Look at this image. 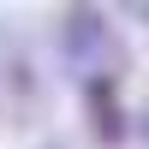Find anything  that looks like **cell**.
Wrapping results in <instances>:
<instances>
[{
	"mask_svg": "<svg viewBox=\"0 0 149 149\" xmlns=\"http://www.w3.org/2000/svg\"><path fill=\"white\" fill-rule=\"evenodd\" d=\"M60 66L78 78V90L84 84H125L131 48L102 6H66L60 12Z\"/></svg>",
	"mask_w": 149,
	"mask_h": 149,
	"instance_id": "6da1fadb",
	"label": "cell"
},
{
	"mask_svg": "<svg viewBox=\"0 0 149 149\" xmlns=\"http://www.w3.org/2000/svg\"><path fill=\"white\" fill-rule=\"evenodd\" d=\"M48 113H54V84L42 72V54L18 24L0 18V125L36 131Z\"/></svg>",
	"mask_w": 149,
	"mask_h": 149,
	"instance_id": "7a4b0ae2",
	"label": "cell"
},
{
	"mask_svg": "<svg viewBox=\"0 0 149 149\" xmlns=\"http://www.w3.org/2000/svg\"><path fill=\"white\" fill-rule=\"evenodd\" d=\"M119 90L125 84H84V113H90V131L102 149H125L131 143V113L119 107Z\"/></svg>",
	"mask_w": 149,
	"mask_h": 149,
	"instance_id": "3957f363",
	"label": "cell"
},
{
	"mask_svg": "<svg viewBox=\"0 0 149 149\" xmlns=\"http://www.w3.org/2000/svg\"><path fill=\"white\" fill-rule=\"evenodd\" d=\"M131 137L149 149V102H137V113H131Z\"/></svg>",
	"mask_w": 149,
	"mask_h": 149,
	"instance_id": "277c9868",
	"label": "cell"
},
{
	"mask_svg": "<svg viewBox=\"0 0 149 149\" xmlns=\"http://www.w3.org/2000/svg\"><path fill=\"white\" fill-rule=\"evenodd\" d=\"M36 149H84V143H78V137H42Z\"/></svg>",
	"mask_w": 149,
	"mask_h": 149,
	"instance_id": "5b68a950",
	"label": "cell"
},
{
	"mask_svg": "<svg viewBox=\"0 0 149 149\" xmlns=\"http://www.w3.org/2000/svg\"><path fill=\"white\" fill-rule=\"evenodd\" d=\"M125 18H137V24H149V0H131V6H125Z\"/></svg>",
	"mask_w": 149,
	"mask_h": 149,
	"instance_id": "8992f818",
	"label": "cell"
}]
</instances>
